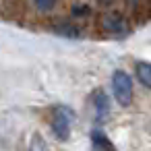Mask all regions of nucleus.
<instances>
[{
  "instance_id": "1",
  "label": "nucleus",
  "mask_w": 151,
  "mask_h": 151,
  "mask_svg": "<svg viewBox=\"0 0 151 151\" xmlns=\"http://www.w3.org/2000/svg\"><path fill=\"white\" fill-rule=\"evenodd\" d=\"M112 85H114L116 101L120 106H130V101H132V79L124 70H116L112 77Z\"/></svg>"
},
{
  "instance_id": "2",
  "label": "nucleus",
  "mask_w": 151,
  "mask_h": 151,
  "mask_svg": "<svg viewBox=\"0 0 151 151\" xmlns=\"http://www.w3.org/2000/svg\"><path fill=\"white\" fill-rule=\"evenodd\" d=\"M70 122H73V112L66 108H56L54 116H52V130L56 134V139L66 141L70 134Z\"/></svg>"
},
{
  "instance_id": "3",
  "label": "nucleus",
  "mask_w": 151,
  "mask_h": 151,
  "mask_svg": "<svg viewBox=\"0 0 151 151\" xmlns=\"http://www.w3.org/2000/svg\"><path fill=\"white\" fill-rule=\"evenodd\" d=\"M91 147H93V151H116L114 143L101 130H93L91 132Z\"/></svg>"
},
{
  "instance_id": "4",
  "label": "nucleus",
  "mask_w": 151,
  "mask_h": 151,
  "mask_svg": "<svg viewBox=\"0 0 151 151\" xmlns=\"http://www.w3.org/2000/svg\"><path fill=\"white\" fill-rule=\"evenodd\" d=\"M93 104H95V112H97V116H108L110 106H108V97H106L104 91H95V95H93Z\"/></svg>"
},
{
  "instance_id": "5",
  "label": "nucleus",
  "mask_w": 151,
  "mask_h": 151,
  "mask_svg": "<svg viewBox=\"0 0 151 151\" xmlns=\"http://www.w3.org/2000/svg\"><path fill=\"white\" fill-rule=\"evenodd\" d=\"M137 77L145 87L151 89V64L149 62H139L137 64Z\"/></svg>"
},
{
  "instance_id": "6",
  "label": "nucleus",
  "mask_w": 151,
  "mask_h": 151,
  "mask_svg": "<svg viewBox=\"0 0 151 151\" xmlns=\"http://www.w3.org/2000/svg\"><path fill=\"white\" fill-rule=\"evenodd\" d=\"M104 23H106V29H110V31H120V29H124V23H122L118 17H108Z\"/></svg>"
},
{
  "instance_id": "7",
  "label": "nucleus",
  "mask_w": 151,
  "mask_h": 151,
  "mask_svg": "<svg viewBox=\"0 0 151 151\" xmlns=\"http://www.w3.org/2000/svg\"><path fill=\"white\" fill-rule=\"evenodd\" d=\"M54 2H56V0H35V6L40 11H50L54 6Z\"/></svg>"
},
{
  "instance_id": "8",
  "label": "nucleus",
  "mask_w": 151,
  "mask_h": 151,
  "mask_svg": "<svg viewBox=\"0 0 151 151\" xmlns=\"http://www.w3.org/2000/svg\"><path fill=\"white\" fill-rule=\"evenodd\" d=\"M99 2H104V4H108V2H112V0H99Z\"/></svg>"
}]
</instances>
